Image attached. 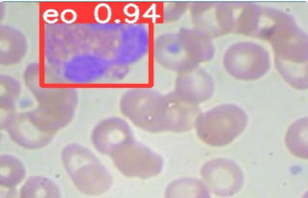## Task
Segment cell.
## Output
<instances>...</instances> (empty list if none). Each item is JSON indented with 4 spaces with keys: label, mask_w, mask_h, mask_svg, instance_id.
<instances>
[{
    "label": "cell",
    "mask_w": 308,
    "mask_h": 198,
    "mask_svg": "<svg viewBox=\"0 0 308 198\" xmlns=\"http://www.w3.org/2000/svg\"><path fill=\"white\" fill-rule=\"evenodd\" d=\"M64 166L77 188L87 195H100L112 184L110 172L88 148L78 144L67 145L62 151Z\"/></svg>",
    "instance_id": "cell-2"
},
{
    "label": "cell",
    "mask_w": 308,
    "mask_h": 198,
    "mask_svg": "<svg viewBox=\"0 0 308 198\" xmlns=\"http://www.w3.org/2000/svg\"><path fill=\"white\" fill-rule=\"evenodd\" d=\"M118 170L125 176L148 178L159 174L164 162L162 157L134 139L111 156Z\"/></svg>",
    "instance_id": "cell-4"
},
{
    "label": "cell",
    "mask_w": 308,
    "mask_h": 198,
    "mask_svg": "<svg viewBox=\"0 0 308 198\" xmlns=\"http://www.w3.org/2000/svg\"><path fill=\"white\" fill-rule=\"evenodd\" d=\"M167 197L209 198L208 189L199 179L183 178L172 182L168 187Z\"/></svg>",
    "instance_id": "cell-10"
},
{
    "label": "cell",
    "mask_w": 308,
    "mask_h": 198,
    "mask_svg": "<svg viewBox=\"0 0 308 198\" xmlns=\"http://www.w3.org/2000/svg\"><path fill=\"white\" fill-rule=\"evenodd\" d=\"M134 139L128 122L118 117L101 121L95 126L91 133V141L95 148L100 153L110 157Z\"/></svg>",
    "instance_id": "cell-6"
},
{
    "label": "cell",
    "mask_w": 308,
    "mask_h": 198,
    "mask_svg": "<svg viewBox=\"0 0 308 198\" xmlns=\"http://www.w3.org/2000/svg\"><path fill=\"white\" fill-rule=\"evenodd\" d=\"M201 175L208 190L221 197H229L238 193L244 185V175L233 160L218 158L205 163Z\"/></svg>",
    "instance_id": "cell-5"
},
{
    "label": "cell",
    "mask_w": 308,
    "mask_h": 198,
    "mask_svg": "<svg viewBox=\"0 0 308 198\" xmlns=\"http://www.w3.org/2000/svg\"><path fill=\"white\" fill-rule=\"evenodd\" d=\"M25 174L24 166L17 158L8 155L1 156V186L13 188L24 179Z\"/></svg>",
    "instance_id": "cell-11"
},
{
    "label": "cell",
    "mask_w": 308,
    "mask_h": 198,
    "mask_svg": "<svg viewBox=\"0 0 308 198\" xmlns=\"http://www.w3.org/2000/svg\"><path fill=\"white\" fill-rule=\"evenodd\" d=\"M4 125L11 139L27 149L42 148L51 141L54 135L39 127L29 113L10 116L6 119Z\"/></svg>",
    "instance_id": "cell-7"
},
{
    "label": "cell",
    "mask_w": 308,
    "mask_h": 198,
    "mask_svg": "<svg viewBox=\"0 0 308 198\" xmlns=\"http://www.w3.org/2000/svg\"><path fill=\"white\" fill-rule=\"evenodd\" d=\"M120 108L135 125L153 133L189 131L199 115L194 104L177 94L162 96L143 89L126 92L121 99Z\"/></svg>",
    "instance_id": "cell-1"
},
{
    "label": "cell",
    "mask_w": 308,
    "mask_h": 198,
    "mask_svg": "<svg viewBox=\"0 0 308 198\" xmlns=\"http://www.w3.org/2000/svg\"><path fill=\"white\" fill-rule=\"evenodd\" d=\"M286 145L292 154L308 158V119H301L289 128L286 137Z\"/></svg>",
    "instance_id": "cell-9"
},
{
    "label": "cell",
    "mask_w": 308,
    "mask_h": 198,
    "mask_svg": "<svg viewBox=\"0 0 308 198\" xmlns=\"http://www.w3.org/2000/svg\"><path fill=\"white\" fill-rule=\"evenodd\" d=\"M248 118L236 105L224 104L197 117L194 127L199 139L212 146H224L235 139L245 129Z\"/></svg>",
    "instance_id": "cell-3"
},
{
    "label": "cell",
    "mask_w": 308,
    "mask_h": 198,
    "mask_svg": "<svg viewBox=\"0 0 308 198\" xmlns=\"http://www.w3.org/2000/svg\"><path fill=\"white\" fill-rule=\"evenodd\" d=\"M107 63L103 59L90 55L74 58L68 64L67 75L74 82H87L96 79L103 75Z\"/></svg>",
    "instance_id": "cell-8"
},
{
    "label": "cell",
    "mask_w": 308,
    "mask_h": 198,
    "mask_svg": "<svg viewBox=\"0 0 308 198\" xmlns=\"http://www.w3.org/2000/svg\"><path fill=\"white\" fill-rule=\"evenodd\" d=\"M23 198L59 197L57 186L49 179L42 177H33L25 182L20 191Z\"/></svg>",
    "instance_id": "cell-12"
}]
</instances>
